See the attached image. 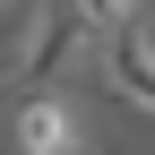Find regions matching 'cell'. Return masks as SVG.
<instances>
[{
  "mask_svg": "<svg viewBox=\"0 0 155 155\" xmlns=\"http://www.w3.org/2000/svg\"><path fill=\"white\" fill-rule=\"evenodd\" d=\"M104 78H112V95H121V104L155 112V35L138 26V17L104 35Z\"/></svg>",
  "mask_w": 155,
  "mask_h": 155,
  "instance_id": "cell-2",
  "label": "cell"
},
{
  "mask_svg": "<svg viewBox=\"0 0 155 155\" xmlns=\"http://www.w3.org/2000/svg\"><path fill=\"white\" fill-rule=\"evenodd\" d=\"M69 9H78V26H86V35H112V26L138 17V0H69Z\"/></svg>",
  "mask_w": 155,
  "mask_h": 155,
  "instance_id": "cell-5",
  "label": "cell"
},
{
  "mask_svg": "<svg viewBox=\"0 0 155 155\" xmlns=\"http://www.w3.org/2000/svg\"><path fill=\"white\" fill-rule=\"evenodd\" d=\"M78 52H86V26H78V9L69 0H43L35 9V35H26V52H17V78L26 86H43V78H61Z\"/></svg>",
  "mask_w": 155,
  "mask_h": 155,
  "instance_id": "cell-1",
  "label": "cell"
},
{
  "mask_svg": "<svg viewBox=\"0 0 155 155\" xmlns=\"http://www.w3.org/2000/svg\"><path fill=\"white\" fill-rule=\"evenodd\" d=\"M35 9H43V0H0V78H17V52H26V35H35Z\"/></svg>",
  "mask_w": 155,
  "mask_h": 155,
  "instance_id": "cell-4",
  "label": "cell"
},
{
  "mask_svg": "<svg viewBox=\"0 0 155 155\" xmlns=\"http://www.w3.org/2000/svg\"><path fill=\"white\" fill-rule=\"evenodd\" d=\"M17 155H78V112L61 95H26L17 104Z\"/></svg>",
  "mask_w": 155,
  "mask_h": 155,
  "instance_id": "cell-3",
  "label": "cell"
}]
</instances>
